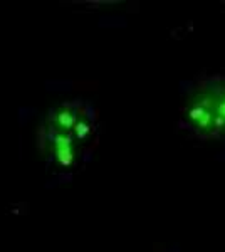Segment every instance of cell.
I'll list each match as a JSON object with an SVG mask.
<instances>
[{"label":"cell","instance_id":"1","mask_svg":"<svg viewBox=\"0 0 225 252\" xmlns=\"http://www.w3.org/2000/svg\"><path fill=\"white\" fill-rule=\"evenodd\" d=\"M178 126L195 141L225 140V74H203L182 84Z\"/></svg>","mask_w":225,"mask_h":252},{"label":"cell","instance_id":"2","mask_svg":"<svg viewBox=\"0 0 225 252\" xmlns=\"http://www.w3.org/2000/svg\"><path fill=\"white\" fill-rule=\"evenodd\" d=\"M42 135L49 165L54 166L56 173L69 175L89 158L97 129H54L46 126Z\"/></svg>","mask_w":225,"mask_h":252}]
</instances>
